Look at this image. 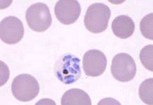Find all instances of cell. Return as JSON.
I'll list each match as a JSON object with an SVG mask.
<instances>
[{
	"label": "cell",
	"instance_id": "10",
	"mask_svg": "<svg viewBox=\"0 0 153 105\" xmlns=\"http://www.w3.org/2000/svg\"><path fill=\"white\" fill-rule=\"evenodd\" d=\"M62 105H91V100L85 91L78 88L68 90L61 99Z\"/></svg>",
	"mask_w": 153,
	"mask_h": 105
},
{
	"label": "cell",
	"instance_id": "1",
	"mask_svg": "<svg viewBox=\"0 0 153 105\" xmlns=\"http://www.w3.org/2000/svg\"><path fill=\"white\" fill-rule=\"evenodd\" d=\"M111 11L106 4L95 3L88 7L84 16V25L88 31L94 34L101 33L108 26Z\"/></svg>",
	"mask_w": 153,
	"mask_h": 105
},
{
	"label": "cell",
	"instance_id": "13",
	"mask_svg": "<svg viewBox=\"0 0 153 105\" xmlns=\"http://www.w3.org/2000/svg\"><path fill=\"white\" fill-rule=\"evenodd\" d=\"M140 60L143 67L150 72H153V46L148 45L140 52Z\"/></svg>",
	"mask_w": 153,
	"mask_h": 105
},
{
	"label": "cell",
	"instance_id": "12",
	"mask_svg": "<svg viewBox=\"0 0 153 105\" xmlns=\"http://www.w3.org/2000/svg\"><path fill=\"white\" fill-rule=\"evenodd\" d=\"M140 30L146 39H153V13H149L143 18L140 23Z\"/></svg>",
	"mask_w": 153,
	"mask_h": 105
},
{
	"label": "cell",
	"instance_id": "3",
	"mask_svg": "<svg viewBox=\"0 0 153 105\" xmlns=\"http://www.w3.org/2000/svg\"><path fill=\"white\" fill-rule=\"evenodd\" d=\"M39 89L37 79L27 74L16 76L11 84L12 94L20 102H26L34 100L39 95Z\"/></svg>",
	"mask_w": 153,
	"mask_h": 105
},
{
	"label": "cell",
	"instance_id": "11",
	"mask_svg": "<svg viewBox=\"0 0 153 105\" xmlns=\"http://www.w3.org/2000/svg\"><path fill=\"white\" fill-rule=\"evenodd\" d=\"M139 97L147 104H153V78H148L142 82L138 90Z\"/></svg>",
	"mask_w": 153,
	"mask_h": 105
},
{
	"label": "cell",
	"instance_id": "9",
	"mask_svg": "<svg viewBox=\"0 0 153 105\" xmlns=\"http://www.w3.org/2000/svg\"><path fill=\"white\" fill-rule=\"evenodd\" d=\"M112 30L117 37L125 39L131 37L135 30V24L129 16L122 15L116 17L112 23Z\"/></svg>",
	"mask_w": 153,
	"mask_h": 105
},
{
	"label": "cell",
	"instance_id": "2",
	"mask_svg": "<svg viewBox=\"0 0 153 105\" xmlns=\"http://www.w3.org/2000/svg\"><path fill=\"white\" fill-rule=\"evenodd\" d=\"M54 71L58 79L64 84H74L81 77L80 59L71 54L61 56L56 62Z\"/></svg>",
	"mask_w": 153,
	"mask_h": 105
},
{
	"label": "cell",
	"instance_id": "4",
	"mask_svg": "<svg viewBox=\"0 0 153 105\" xmlns=\"http://www.w3.org/2000/svg\"><path fill=\"white\" fill-rule=\"evenodd\" d=\"M25 19L29 27L37 32H45L52 23V17L49 8L46 4H34L28 8Z\"/></svg>",
	"mask_w": 153,
	"mask_h": 105
},
{
	"label": "cell",
	"instance_id": "8",
	"mask_svg": "<svg viewBox=\"0 0 153 105\" xmlns=\"http://www.w3.org/2000/svg\"><path fill=\"white\" fill-rule=\"evenodd\" d=\"M54 12L58 21L63 25H72L79 18L81 6L76 0H59L57 1Z\"/></svg>",
	"mask_w": 153,
	"mask_h": 105
},
{
	"label": "cell",
	"instance_id": "6",
	"mask_svg": "<svg viewBox=\"0 0 153 105\" xmlns=\"http://www.w3.org/2000/svg\"><path fill=\"white\" fill-rule=\"evenodd\" d=\"M24 32L23 23L15 16L6 17L0 23V38L5 44H18L23 39Z\"/></svg>",
	"mask_w": 153,
	"mask_h": 105
},
{
	"label": "cell",
	"instance_id": "5",
	"mask_svg": "<svg viewBox=\"0 0 153 105\" xmlns=\"http://www.w3.org/2000/svg\"><path fill=\"white\" fill-rule=\"evenodd\" d=\"M136 70L134 58L127 53L120 52L112 59L111 73L118 81L128 82L133 80L136 76Z\"/></svg>",
	"mask_w": 153,
	"mask_h": 105
},
{
	"label": "cell",
	"instance_id": "7",
	"mask_svg": "<svg viewBox=\"0 0 153 105\" xmlns=\"http://www.w3.org/2000/svg\"><path fill=\"white\" fill-rule=\"evenodd\" d=\"M106 56L99 50H89L83 57V70L86 76L96 77L102 75L107 67Z\"/></svg>",
	"mask_w": 153,
	"mask_h": 105
}]
</instances>
